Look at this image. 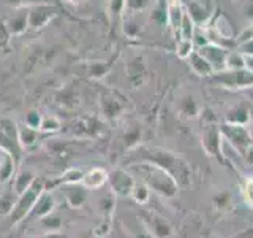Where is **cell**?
I'll list each match as a JSON object with an SVG mask.
<instances>
[{
  "label": "cell",
  "instance_id": "cell-1",
  "mask_svg": "<svg viewBox=\"0 0 253 238\" xmlns=\"http://www.w3.org/2000/svg\"><path fill=\"white\" fill-rule=\"evenodd\" d=\"M44 190V181L43 179H35L32 182V186L26 190V192H22L21 195H18L16 198V203L13 206V211L10 213V224L11 226H16L19 224L21 221L26 219V216H29L32 208H34V205L37 202V198L40 197Z\"/></svg>",
  "mask_w": 253,
  "mask_h": 238
},
{
  "label": "cell",
  "instance_id": "cell-2",
  "mask_svg": "<svg viewBox=\"0 0 253 238\" xmlns=\"http://www.w3.org/2000/svg\"><path fill=\"white\" fill-rule=\"evenodd\" d=\"M211 81L229 91L253 89V73L249 70H223L211 76Z\"/></svg>",
  "mask_w": 253,
  "mask_h": 238
},
{
  "label": "cell",
  "instance_id": "cell-3",
  "mask_svg": "<svg viewBox=\"0 0 253 238\" xmlns=\"http://www.w3.org/2000/svg\"><path fill=\"white\" fill-rule=\"evenodd\" d=\"M139 170L144 173L149 184L155 190H158V192H163L166 195H172L176 192V181L172 179L168 170H165L155 164H149V162L141 164Z\"/></svg>",
  "mask_w": 253,
  "mask_h": 238
},
{
  "label": "cell",
  "instance_id": "cell-4",
  "mask_svg": "<svg viewBox=\"0 0 253 238\" xmlns=\"http://www.w3.org/2000/svg\"><path fill=\"white\" fill-rule=\"evenodd\" d=\"M220 132H221V137H223L229 145L237 151V153L239 154L242 153V156L247 153V149L253 143V140L250 138L247 125L225 122L220 125Z\"/></svg>",
  "mask_w": 253,
  "mask_h": 238
},
{
  "label": "cell",
  "instance_id": "cell-5",
  "mask_svg": "<svg viewBox=\"0 0 253 238\" xmlns=\"http://www.w3.org/2000/svg\"><path fill=\"white\" fill-rule=\"evenodd\" d=\"M185 6V11L192 18L196 27H206L213 18V11H215V3L212 0H182Z\"/></svg>",
  "mask_w": 253,
  "mask_h": 238
},
{
  "label": "cell",
  "instance_id": "cell-6",
  "mask_svg": "<svg viewBox=\"0 0 253 238\" xmlns=\"http://www.w3.org/2000/svg\"><path fill=\"white\" fill-rule=\"evenodd\" d=\"M27 10H29V29L32 30L44 29L59 14V8L51 3H37L27 8Z\"/></svg>",
  "mask_w": 253,
  "mask_h": 238
},
{
  "label": "cell",
  "instance_id": "cell-7",
  "mask_svg": "<svg viewBox=\"0 0 253 238\" xmlns=\"http://www.w3.org/2000/svg\"><path fill=\"white\" fill-rule=\"evenodd\" d=\"M196 51L200 53L203 58L211 63V67L213 68L215 73L218 71L226 70V56H228V48L223 45L217 43H208L201 48H196Z\"/></svg>",
  "mask_w": 253,
  "mask_h": 238
},
{
  "label": "cell",
  "instance_id": "cell-8",
  "mask_svg": "<svg viewBox=\"0 0 253 238\" xmlns=\"http://www.w3.org/2000/svg\"><path fill=\"white\" fill-rule=\"evenodd\" d=\"M125 73L128 76V81L130 84L134 87V89H139L142 87L149 79V70H147V65L142 58L139 56H134L128 60L125 67Z\"/></svg>",
  "mask_w": 253,
  "mask_h": 238
},
{
  "label": "cell",
  "instance_id": "cell-9",
  "mask_svg": "<svg viewBox=\"0 0 253 238\" xmlns=\"http://www.w3.org/2000/svg\"><path fill=\"white\" fill-rule=\"evenodd\" d=\"M108 182L111 184V187H113L114 194L119 197L131 195L133 187H134V179L124 170H114L109 175Z\"/></svg>",
  "mask_w": 253,
  "mask_h": 238
},
{
  "label": "cell",
  "instance_id": "cell-10",
  "mask_svg": "<svg viewBox=\"0 0 253 238\" xmlns=\"http://www.w3.org/2000/svg\"><path fill=\"white\" fill-rule=\"evenodd\" d=\"M201 141L204 149L211 156H220L221 154V132L220 127L215 124H209L203 129Z\"/></svg>",
  "mask_w": 253,
  "mask_h": 238
},
{
  "label": "cell",
  "instance_id": "cell-11",
  "mask_svg": "<svg viewBox=\"0 0 253 238\" xmlns=\"http://www.w3.org/2000/svg\"><path fill=\"white\" fill-rule=\"evenodd\" d=\"M55 206H57V202H55V197L51 194L49 189H44L42 194H40V197L37 198V202L34 205V208H32L30 214L34 216L35 219H42L44 216H47V214L54 213Z\"/></svg>",
  "mask_w": 253,
  "mask_h": 238
},
{
  "label": "cell",
  "instance_id": "cell-12",
  "mask_svg": "<svg viewBox=\"0 0 253 238\" xmlns=\"http://www.w3.org/2000/svg\"><path fill=\"white\" fill-rule=\"evenodd\" d=\"M184 14H185V6L182 3V0H168V26L176 40L179 37Z\"/></svg>",
  "mask_w": 253,
  "mask_h": 238
},
{
  "label": "cell",
  "instance_id": "cell-13",
  "mask_svg": "<svg viewBox=\"0 0 253 238\" xmlns=\"http://www.w3.org/2000/svg\"><path fill=\"white\" fill-rule=\"evenodd\" d=\"M108 178H109V175L105 169H101V167H93V169L87 170L84 173L81 184L87 190H97V189H100L106 184Z\"/></svg>",
  "mask_w": 253,
  "mask_h": 238
},
{
  "label": "cell",
  "instance_id": "cell-14",
  "mask_svg": "<svg viewBox=\"0 0 253 238\" xmlns=\"http://www.w3.org/2000/svg\"><path fill=\"white\" fill-rule=\"evenodd\" d=\"M16 159L11 153H8L5 149H0V184H6L14 177L16 170Z\"/></svg>",
  "mask_w": 253,
  "mask_h": 238
},
{
  "label": "cell",
  "instance_id": "cell-15",
  "mask_svg": "<svg viewBox=\"0 0 253 238\" xmlns=\"http://www.w3.org/2000/svg\"><path fill=\"white\" fill-rule=\"evenodd\" d=\"M188 60V67L192 68V71L200 78H211L215 71L211 67V63L206 60L203 56L198 53L196 50L190 54V58L187 59Z\"/></svg>",
  "mask_w": 253,
  "mask_h": 238
},
{
  "label": "cell",
  "instance_id": "cell-16",
  "mask_svg": "<svg viewBox=\"0 0 253 238\" xmlns=\"http://www.w3.org/2000/svg\"><path fill=\"white\" fill-rule=\"evenodd\" d=\"M87 189L83 184H67L65 202L71 208H81L87 202Z\"/></svg>",
  "mask_w": 253,
  "mask_h": 238
},
{
  "label": "cell",
  "instance_id": "cell-17",
  "mask_svg": "<svg viewBox=\"0 0 253 238\" xmlns=\"http://www.w3.org/2000/svg\"><path fill=\"white\" fill-rule=\"evenodd\" d=\"M6 26L11 35H22L29 29V10H18L10 19H6Z\"/></svg>",
  "mask_w": 253,
  "mask_h": 238
},
{
  "label": "cell",
  "instance_id": "cell-18",
  "mask_svg": "<svg viewBox=\"0 0 253 238\" xmlns=\"http://www.w3.org/2000/svg\"><path fill=\"white\" fill-rule=\"evenodd\" d=\"M101 111L106 118L114 119V118L121 116V113L124 111V105H122V102L117 97H114L113 94H106L101 97Z\"/></svg>",
  "mask_w": 253,
  "mask_h": 238
},
{
  "label": "cell",
  "instance_id": "cell-19",
  "mask_svg": "<svg viewBox=\"0 0 253 238\" xmlns=\"http://www.w3.org/2000/svg\"><path fill=\"white\" fill-rule=\"evenodd\" d=\"M252 121L250 118V110L247 105L239 103V105H234L231 110L226 113V122L229 124H241V125H247Z\"/></svg>",
  "mask_w": 253,
  "mask_h": 238
},
{
  "label": "cell",
  "instance_id": "cell-20",
  "mask_svg": "<svg viewBox=\"0 0 253 238\" xmlns=\"http://www.w3.org/2000/svg\"><path fill=\"white\" fill-rule=\"evenodd\" d=\"M18 141L22 149H27L35 146V143L38 141V130L27 127L26 124L18 127Z\"/></svg>",
  "mask_w": 253,
  "mask_h": 238
},
{
  "label": "cell",
  "instance_id": "cell-21",
  "mask_svg": "<svg viewBox=\"0 0 253 238\" xmlns=\"http://www.w3.org/2000/svg\"><path fill=\"white\" fill-rule=\"evenodd\" d=\"M37 178L35 175L32 172H21L18 177L13 178V192L16 195H21L22 192H26V190L32 186V182H34Z\"/></svg>",
  "mask_w": 253,
  "mask_h": 238
},
{
  "label": "cell",
  "instance_id": "cell-22",
  "mask_svg": "<svg viewBox=\"0 0 253 238\" xmlns=\"http://www.w3.org/2000/svg\"><path fill=\"white\" fill-rule=\"evenodd\" d=\"M150 21H154L157 26H168V0H158L150 13Z\"/></svg>",
  "mask_w": 253,
  "mask_h": 238
},
{
  "label": "cell",
  "instance_id": "cell-23",
  "mask_svg": "<svg viewBox=\"0 0 253 238\" xmlns=\"http://www.w3.org/2000/svg\"><path fill=\"white\" fill-rule=\"evenodd\" d=\"M213 32H215V35L220 37V38H225V40H233L234 38L231 24H229V21L225 18L223 14H220L218 18L215 19V24H213Z\"/></svg>",
  "mask_w": 253,
  "mask_h": 238
},
{
  "label": "cell",
  "instance_id": "cell-24",
  "mask_svg": "<svg viewBox=\"0 0 253 238\" xmlns=\"http://www.w3.org/2000/svg\"><path fill=\"white\" fill-rule=\"evenodd\" d=\"M179 110L182 115L195 118V116H198V113H200V105H198L196 100L193 99V95L187 94L179 100Z\"/></svg>",
  "mask_w": 253,
  "mask_h": 238
},
{
  "label": "cell",
  "instance_id": "cell-25",
  "mask_svg": "<svg viewBox=\"0 0 253 238\" xmlns=\"http://www.w3.org/2000/svg\"><path fill=\"white\" fill-rule=\"evenodd\" d=\"M85 70H87V75L90 78H103L106 73H109L111 65L105 60H93L87 63Z\"/></svg>",
  "mask_w": 253,
  "mask_h": 238
},
{
  "label": "cell",
  "instance_id": "cell-26",
  "mask_svg": "<svg viewBox=\"0 0 253 238\" xmlns=\"http://www.w3.org/2000/svg\"><path fill=\"white\" fill-rule=\"evenodd\" d=\"M38 221L42 222L43 229L46 230L44 234H55V232H59V230L62 229V219L54 213L47 214V216L38 219Z\"/></svg>",
  "mask_w": 253,
  "mask_h": 238
},
{
  "label": "cell",
  "instance_id": "cell-27",
  "mask_svg": "<svg viewBox=\"0 0 253 238\" xmlns=\"http://www.w3.org/2000/svg\"><path fill=\"white\" fill-rule=\"evenodd\" d=\"M244 67V54L237 50H228L226 56V70H241Z\"/></svg>",
  "mask_w": 253,
  "mask_h": 238
},
{
  "label": "cell",
  "instance_id": "cell-28",
  "mask_svg": "<svg viewBox=\"0 0 253 238\" xmlns=\"http://www.w3.org/2000/svg\"><path fill=\"white\" fill-rule=\"evenodd\" d=\"M84 177V172L81 169H68L65 173L62 175L59 182H63V184H81Z\"/></svg>",
  "mask_w": 253,
  "mask_h": 238
},
{
  "label": "cell",
  "instance_id": "cell-29",
  "mask_svg": "<svg viewBox=\"0 0 253 238\" xmlns=\"http://www.w3.org/2000/svg\"><path fill=\"white\" fill-rule=\"evenodd\" d=\"M196 50L193 42H188V40H177L176 42V54L179 59H188L190 54Z\"/></svg>",
  "mask_w": 253,
  "mask_h": 238
},
{
  "label": "cell",
  "instance_id": "cell-30",
  "mask_svg": "<svg viewBox=\"0 0 253 238\" xmlns=\"http://www.w3.org/2000/svg\"><path fill=\"white\" fill-rule=\"evenodd\" d=\"M60 127H62V122H60L59 118H55V116H44L43 121H42V125H40V130L46 132V133H52V132L60 130Z\"/></svg>",
  "mask_w": 253,
  "mask_h": 238
},
{
  "label": "cell",
  "instance_id": "cell-31",
  "mask_svg": "<svg viewBox=\"0 0 253 238\" xmlns=\"http://www.w3.org/2000/svg\"><path fill=\"white\" fill-rule=\"evenodd\" d=\"M16 198L11 194L0 195V216H10V213L13 211V206L16 203Z\"/></svg>",
  "mask_w": 253,
  "mask_h": 238
},
{
  "label": "cell",
  "instance_id": "cell-32",
  "mask_svg": "<svg viewBox=\"0 0 253 238\" xmlns=\"http://www.w3.org/2000/svg\"><path fill=\"white\" fill-rule=\"evenodd\" d=\"M42 121H43V116L40 115L38 110H30V111H27L26 118H24V124H26L27 127H32V129H37V130H40Z\"/></svg>",
  "mask_w": 253,
  "mask_h": 238
},
{
  "label": "cell",
  "instance_id": "cell-33",
  "mask_svg": "<svg viewBox=\"0 0 253 238\" xmlns=\"http://www.w3.org/2000/svg\"><path fill=\"white\" fill-rule=\"evenodd\" d=\"M150 2H152V0H125V11H130V13L144 11L150 5Z\"/></svg>",
  "mask_w": 253,
  "mask_h": 238
},
{
  "label": "cell",
  "instance_id": "cell-34",
  "mask_svg": "<svg viewBox=\"0 0 253 238\" xmlns=\"http://www.w3.org/2000/svg\"><path fill=\"white\" fill-rule=\"evenodd\" d=\"M11 34L8 30L6 26V21L5 19H0V51H5L6 46L10 45V40H11Z\"/></svg>",
  "mask_w": 253,
  "mask_h": 238
},
{
  "label": "cell",
  "instance_id": "cell-35",
  "mask_svg": "<svg viewBox=\"0 0 253 238\" xmlns=\"http://www.w3.org/2000/svg\"><path fill=\"white\" fill-rule=\"evenodd\" d=\"M242 194H244L245 202H247L252 206V208H253V177H249L247 179L244 181Z\"/></svg>",
  "mask_w": 253,
  "mask_h": 238
},
{
  "label": "cell",
  "instance_id": "cell-36",
  "mask_svg": "<svg viewBox=\"0 0 253 238\" xmlns=\"http://www.w3.org/2000/svg\"><path fill=\"white\" fill-rule=\"evenodd\" d=\"M131 195H133V198H134L136 202L144 203V202H147V198H149V189H147L146 186H138V184H134Z\"/></svg>",
  "mask_w": 253,
  "mask_h": 238
},
{
  "label": "cell",
  "instance_id": "cell-37",
  "mask_svg": "<svg viewBox=\"0 0 253 238\" xmlns=\"http://www.w3.org/2000/svg\"><path fill=\"white\" fill-rule=\"evenodd\" d=\"M125 11V0H111L109 13L114 16H121Z\"/></svg>",
  "mask_w": 253,
  "mask_h": 238
},
{
  "label": "cell",
  "instance_id": "cell-38",
  "mask_svg": "<svg viewBox=\"0 0 253 238\" xmlns=\"http://www.w3.org/2000/svg\"><path fill=\"white\" fill-rule=\"evenodd\" d=\"M237 51L242 54H253V38L241 40V42L237 43Z\"/></svg>",
  "mask_w": 253,
  "mask_h": 238
},
{
  "label": "cell",
  "instance_id": "cell-39",
  "mask_svg": "<svg viewBox=\"0 0 253 238\" xmlns=\"http://www.w3.org/2000/svg\"><path fill=\"white\" fill-rule=\"evenodd\" d=\"M124 32L128 37H131V38H134L138 35V32H139V27H138V24L134 22V21H131V19H128V21H125V24H124Z\"/></svg>",
  "mask_w": 253,
  "mask_h": 238
},
{
  "label": "cell",
  "instance_id": "cell-40",
  "mask_svg": "<svg viewBox=\"0 0 253 238\" xmlns=\"http://www.w3.org/2000/svg\"><path fill=\"white\" fill-rule=\"evenodd\" d=\"M244 67L253 73V54H244Z\"/></svg>",
  "mask_w": 253,
  "mask_h": 238
},
{
  "label": "cell",
  "instance_id": "cell-41",
  "mask_svg": "<svg viewBox=\"0 0 253 238\" xmlns=\"http://www.w3.org/2000/svg\"><path fill=\"white\" fill-rule=\"evenodd\" d=\"M26 238H63V237L59 232H55V234H43V235H30Z\"/></svg>",
  "mask_w": 253,
  "mask_h": 238
},
{
  "label": "cell",
  "instance_id": "cell-42",
  "mask_svg": "<svg viewBox=\"0 0 253 238\" xmlns=\"http://www.w3.org/2000/svg\"><path fill=\"white\" fill-rule=\"evenodd\" d=\"M247 38H253V26L247 27L242 32L241 37H239V42H241V40H247Z\"/></svg>",
  "mask_w": 253,
  "mask_h": 238
},
{
  "label": "cell",
  "instance_id": "cell-43",
  "mask_svg": "<svg viewBox=\"0 0 253 238\" xmlns=\"http://www.w3.org/2000/svg\"><path fill=\"white\" fill-rule=\"evenodd\" d=\"M247 129H249V133H250V138L253 140V121H250L247 124Z\"/></svg>",
  "mask_w": 253,
  "mask_h": 238
},
{
  "label": "cell",
  "instance_id": "cell-44",
  "mask_svg": "<svg viewBox=\"0 0 253 238\" xmlns=\"http://www.w3.org/2000/svg\"><path fill=\"white\" fill-rule=\"evenodd\" d=\"M71 2H75V3H79V2H83V0H71Z\"/></svg>",
  "mask_w": 253,
  "mask_h": 238
}]
</instances>
